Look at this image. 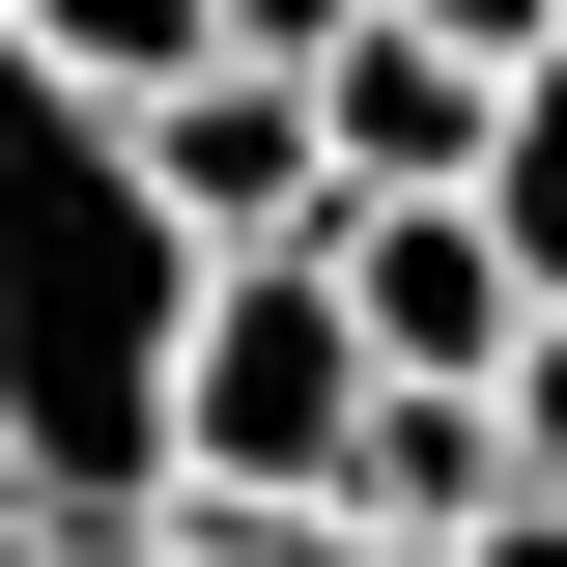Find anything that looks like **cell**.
I'll use <instances>...</instances> for the list:
<instances>
[{
  "label": "cell",
  "mask_w": 567,
  "mask_h": 567,
  "mask_svg": "<svg viewBox=\"0 0 567 567\" xmlns=\"http://www.w3.org/2000/svg\"><path fill=\"white\" fill-rule=\"evenodd\" d=\"M171 341H199V227L142 199V114L0 58V483L171 511Z\"/></svg>",
  "instance_id": "1"
},
{
  "label": "cell",
  "mask_w": 567,
  "mask_h": 567,
  "mask_svg": "<svg viewBox=\"0 0 567 567\" xmlns=\"http://www.w3.org/2000/svg\"><path fill=\"white\" fill-rule=\"evenodd\" d=\"M341 425H369V341H341V284L312 256H199V341H171V483L227 511H341Z\"/></svg>",
  "instance_id": "2"
},
{
  "label": "cell",
  "mask_w": 567,
  "mask_h": 567,
  "mask_svg": "<svg viewBox=\"0 0 567 567\" xmlns=\"http://www.w3.org/2000/svg\"><path fill=\"white\" fill-rule=\"evenodd\" d=\"M312 284H341V341H369V369H425V398H483V369L539 341V284H511V227H483V199H341V227H312Z\"/></svg>",
  "instance_id": "3"
},
{
  "label": "cell",
  "mask_w": 567,
  "mask_h": 567,
  "mask_svg": "<svg viewBox=\"0 0 567 567\" xmlns=\"http://www.w3.org/2000/svg\"><path fill=\"white\" fill-rule=\"evenodd\" d=\"M142 199L199 227V256H312L341 227V142H312L284 58H199V85H142Z\"/></svg>",
  "instance_id": "4"
},
{
  "label": "cell",
  "mask_w": 567,
  "mask_h": 567,
  "mask_svg": "<svg viewBox=\"0 0 567 567\" xmlns=\"http://www.w3.org/2000/svg\"><path fill=\"white\" fill-rule=\"evenodd\" d=\"M312 142H341V199H483L511 58H454V29H398V0H369L341 58H312Z\"/></svg>",
  "instance_id": "5"
},
{
  "label": "cell",
  "mask_w": 567,
  "mask_h": 567,
  "mask_svg": "<svg viewBox=\"0 0 567 567\" xmlns=\"http://www.w3.org/2000/svg\"><path fill=\"white\" fill-rule=\"evenodd\" d=\"M341 511H369V539H454V511H511V398H425V369H369Z\"/></svg>",
  "instance_id": "6"
},
{
  "label": "cell",
  "mask_w": 567,
  "mask_h": 567,
  "mask_svg": "<svg viewBox=\"0 0 567 567\" xmlns=\"http://www.w3.org/2000/svg\"><path fill=\"white\" fill-rule=\"evenodd\" d=\"M142 567H425V539H369V511H312V483H284V511L171 483V511H142Z\"/></svg>",
  "instance_id": "7"
},
{
  "label": "cell",
  "mask_w": 567,
  "mask_h": 567,
  "mask_svg": "<svg viewBox=\"0 0 567 567\" xmlns=\"http://www.w3.org/2000/svg\"><path fill=\"white\" fill-rule=\"evenodd\" d=\"M483 227H511V284L567 312V29L511 58V142H483Z\"/></svg>",
  "instance_id": "8"
},
{
  "label": "cell",
  "mask_w": 567,
  "mask_h": 567,
  "mask_svg": "<svg viewBox=\"0 0 567 567\" xmlns=\"http://www.w3.org/2000/svg\"><path fill=\"white\" fill-rule=\"evenodd\" d=\"M0 58H58V85H199V0H0Z\"/></svg>",
  "instance_id": "9"
},
{
  "label": "cell",
  "mask_w": 567,
  "mask_h": 567,
  "mask_svg": "<svg viewBox=\"0 0 567 567\" xmlns=\"http://www.w3.org/2000/svg\"><path fill=\"white\" fill-rule=\"evenodd\" d=\"M341 29H369V0H199V58H284V85L341 58Z\"/></svg>",
  "instance_id": "10"
},
{
  "label": "cell",
  "mask_w": 567,
  "mask_h": 567,
  "mask_svg": "<svg viewBox=\"0 0 567 567\" xmlns=\"http://www.w3.org/2000/svg\"><path fill=\"white\" fill-rule=\"evenodd\" d=\"M483 398H511V483H567V312H539V341L483 369Z\"/></svg>",
  "instance_id": "11"
},
{
  "label": "cell",
  "mask_w": 567,
  "mask_h": 567,
  "mask_svg": "<svg viewBox=\"0 0 567 567\" xmlns=\"http://www.w3.org/2000/svg\"><path fill=\"white\" fill-rule=\"evenodd\" d=\"M0 567H142V511H29L0 483Z\"/></svg>",
  "instance_id": "12"
},
{
  "label": "cell",
  "mask_w": 567,
  "mask_h": 567,
  "mask_svg": "<svg viewBox=\"0 0 567 567\" xmlns=\"http://www.w3.org/2000/svg\"><path fill=\"white\" fill-rule=\"evenodd\" d=\"M425 567H567V483H511V511H454Z\"/></svg>",
  "instance_id": "13"
},
{
  "label": "cell",
  "mask_w": 567,
  "mask_h": 567,
  "mask_svg": "<svg viewBox=\"0 0 567 567\" xmlns=\"http://www.w3.org/2000/svg\"><path fill=\"white\" fill-rule=\"evenodd\" d=\"M398 29H454V58H539V29H567V0H398Z\"/></svg>",
  "instance_id": "14"
}]
</instances>
